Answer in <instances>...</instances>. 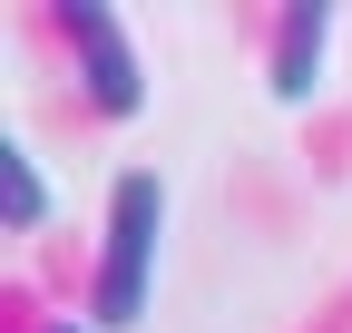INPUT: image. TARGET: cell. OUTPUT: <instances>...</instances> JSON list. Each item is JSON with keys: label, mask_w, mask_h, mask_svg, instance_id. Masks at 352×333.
<instances>
[{"label": "cell", "mask_w": 352, "mask_h": 333, "mask_svg": "<svg viewBox=\"0 0 352 333\" xmlns=\"http://www.w3.org/2000/svg\"><path fill=\"white\" fill-rule=\"evenodd\" d=\"M323 39H333V10H294L284 20V50H274V98H303L323 78Z\"/></svg>", "instance_id": "3957f363"}, {"label": "cell", "mask_w": 352, "mask_h": 333, "mask_svg": "<svg viewBox=\"0 0 352 333\" xmlns=\"http://www.w3.org/2000/svg\"><path fill=\"white\" fill-rule=\"evenodd\" d=\"M0 206H10V235H39V216H50V186H39L30 147H0Z\"/></svg>", "instance_id": "277c9868"}, {"label": "cell", "mask_w": 352, "mask_h": 333, "mask_svg": "<svg viewBox=\"0 0 352 333\" xmlns=\"http://www.w3.org/2000/svg\"><path fill=\"white\" fill-rule=\"evenodd\" d=\"M69 39H78V59H88V98H98L108 118H138L147 69H138V50H127V20L108 10V0H78V10H69Z\"/></svg>", "instance_id": "7a4b0ae2"}, {"label": "cell", "mask_w": 352, "mask_h": 333, "mask_svg": "<svg viewBox=\"0 0 352 333\" xmlns=\"http://www.w3.org/2000/svg\"><path fill=\"white\" fill-rule=\"evenodd\" d=\"M157 226H166V186L147 177V166H127L118 196H108L98 294H88V314H98V323H138V304H147V265H157Z\"/></svg>", "instance_id": "6da1fadb"}, {"label": "cell", "mask_w": 352, "mask_h": 333, "mask_svg": "<svg viewBox=\"0 0 352 333\" xmlns=\"http://www.w3.org/2000/svg\"><path fill=\"white\" fill-rule=\"evenodd\" d=\"M59 333H78V323H59Z\"/></svg>", "instance_id": "5b68a950"}]
</instances>
